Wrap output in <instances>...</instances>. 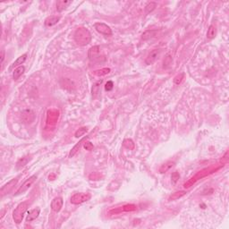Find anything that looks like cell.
Returning <instances> with one entry per match:
<instances>
[{"label":"cell","mask_w":229,"mask_h":229,"mask_svg":"<svg viewBox=\"0 0 229 229\" xmlns=\"http://www.w3.org/2000/svg\"><path fill=\"white\" fill-rule=\"evenodd\" d=\"M29 205H30V203L28 201H23L15 208V209L13 212V218H14V222L16 224H20L22 221L24 215L26 213V211L28 210Z\"/></svg>","instance_id":"7a4b0ae2"},{"label":"cell","mask_w":229,"mask_h":229,"mask_svg":"<svg viewBox=\"0 0 229 229\" xmlns=\"http://www.w3.org/2000/svg\"><path fill=\"white\" fill-rule=\"evenodd\" d=\"M63 204H64L63 198L62 197H56L51 202V208L55 212H59L61 210V208H63Z\"/></svg>","instance_id":"ba28073f"},{"label":"cell","mask_w":229,"mask_h":229,"mask_svg":"<svg viewBox=\"0 0 229 229\" xmlns=\"http://www.w3.org/2000/svg\"><path fill=\"white\" fill-rule=\"evenodd\" d=\"M88 139H89V137H88V136H87V137H83V138H82V140H81V141H80V142H79V143H77V144H76V145H75V146H74L72 149L71 152H70V154H69V157H73V156H74V155H75V154L78 152L79 150H80V149L82 148V144H83L84 143H86V141H87Z\"/></svg>","instance_id":"7c38bea8"},{"label":"cell","mask_w":229,"mask_h":229,"mask_svg":"<svg viewBox=\"0 0 229 229\" xmlns=\"http://www.w3.org/2000/svg\"><path fill=\"white\" fill-rule=\"evenodd\" d=\"M159 53H160V50L159 49H154L153 51H151L150 54L148 55V57H146V59H145V64H153V63L156 61V59H157V57H158Z\"/></svg>","instance_id":"9c48e42d"},{"label":"cell","mask_w":229,"mask_h":229,"mask_svg":"<svg viewBox=\"0 0 229 229\" xmlns=\"http://www.w3.org/2000/svg\"><path fill=\"white\" fill-rule=\"evenodd\" d=\"M17 181H18V179L17 178L13 179V180H11L10 182H8L7 185H5L3 186V187L1 188V195L4 196L5 194H7V193H9L10 190L16 185Z\"/></svg>","instance_id":"8fae6325"},{"label":"cell","mask_w":229,"mask_h":229,"mask_svg":"<svg viewBox=\"0 0 229 229\" xmlns=\"http://www.w3.org/2000/svg\"><path fill=\"white\" fill-rule=\"evenodd\" d=\"M216 34H217V29H216V26L214 24H211L209 25V27L208 29V32H207V38L208 40H212L216 37Z\"/></svg>","instance_id":"d6986e66"},{"label":"cell","mask_w":229,"mask_h":229,"mask_svg":"<svg viewBox=\"0 0 229 229\" xmlns=\"http://www.w3.org/2000/svg\"><path fill=\"white\" fill-rule=\"evenodd\" d=\"M157 33V30H146L144 33H143L142 39L144 40H150L151 38L155 37Z\"/></svg>","instance_id":"ac0fdd59"},{"label":"cell","mask_w":229,"mask_h":229,"mask_svg":"<svg viewBox=\"0 0 229 229\" xmlns=\"http://www.w3.org/2000/svg\"><path fill=\"white\" fill-rule=\"evenodd\" d=\"M73 39H74V41L77 43L79 46H86L91 40V34L89 31V30L81 27L75 30L73 34Z\"/></svg>","instance_id":"6da1fadb"},{"label":"cell","mask_w":229,"mask_h":229,"mask_svg":"<svg viewBox=\"0 0 229 229\" xmlns=\"http://www.w3.org/2000/svg\"><path fill=\"white\" fill-rule=\"evenodd\" d=\"M179 178H180V175H179L178 172H176V171L174 172L171 175L172 184H173V185H175V184H176V182L178 181Z\"/></svg>","instance_id":"83f0119b"},{"label":"cell","mask_w":229,"mask_h":229,"mask_svg":"<svg viewBox=\"0 0 229 229\" xmlns=\"http://www.w3.org/2000/svg\"><path fill=\"white\" fill-rule=\"evenodd\" d=\"M95 29L98 32H100V34L105 36H110L112 35V30L110 27L107 25L106 23L103 22H96L95 23Z\"/></svg>","instance_id":"8992f818"},{"label":"cell","mask_w":229,"mask_h":229,"mask_svg":"<svg viewBox=\"0 0 229 229\" xmlns=\"http://www.w3.org/2000/svg\"><path fill=\"white\" fill-rule=\"evenodd\" d=\"M86 132H87V128L86 127H82V128L79 129V130H77L75 132V137L76 138H80V137L84 135L86 133Z\"/></svg>","instance_id":"4316f807"},{"label":"cell","mask_w":229,"mask_h":229,"mask_svg":"<svg viewBox=\"0 0 229 229\" xmlns=\"http://www.w3.org/2000/svg\"><path fill=\"white\" fill-rule=\"evenodd\" d=\"M60 20V17L59 16H56V15H51L49 16L46 20H45V25L48 26V27H51V26H54L56 25L57 22Z\"/></svg>","instance_id":"5bb4252c"},{"label":"cell","mask_w":229,"mask_h":229,"mask_svg":"<svg viewBox=\"0 0 229 229\" xmlns=\"http://www.w3.org/2000/svg\"><path fill=\"white\" fill-rule=\"evenodd\" d=\"M26 58H27V54H23L22 56L18 57V58H17V59L14 61V63H13V64L10 66V70H11V69H13V68H14V67H16V68H17V67L21 66V64L25 62Z\"/></svg>","instance_id":"9a60e30c"},{"label":"cell","mask_w":229,"mask_h":229,"mask_svg":"<svg viewBox=\"0 0 229 229\" xmlns=\"http://www.w3.org/2000/svg\"><path fill=\"white\" fill-rule=\"evenodd\" d=\"M172 63V57H170V55L169 54H167L166 55V57H165V60H164V67L165 68H166L167 66H169Z\"/></svg>","instance_id":"f1b7e54d"},{"label":"cell","mask_w":229,"mask_h":229,"mask_svg":"<svg viewBox=\"0 0 229 229\" xmlns=\"http://www.w3.org/2000/svg\"><path fill=\"white\" fill-rule=\"evenodd\" d=\"M175 165V163L174 162H171V161H168V162H166V164H163L162 166H161V167L159 168V172L160 173H166V171H168L170 168H171L172 166Z\"/></svg>","instance_id":"7402d4cb"},{"label":"cell","mask_w":229,"mask_h":229,"mask_svg":"<svg viewBox=\"0 0 229 229\" xmlns=\"http://www.w3.org/2000/svg\"><path fill=\"white\" fill-rule=\"evenodd\" d=\"M21 119L26 124H30L35 120V113L30 109H25L21 112Z\"/></svg>","instance_id":"52a82bcc"},{"label":"cell","mask_w":229,"mask_h":229,"mask_svg":"<svg viewBox=\"0 0 229 229\" xmlns=\"http://www.w3.org/2000/svg\"><path fill=\"white\" fill-rule=\"evenodd\" d=\"M91 195L90 193H78L73 194L71 197V202L72 204L78 205V204H82L84 203L86 201L91 200Z\"/></svg>","instance_id":"277c9868"},{"label":"cell","mask_w":229,"mask_h":229,"mask_svg":"<svg viewBox=\"0 0 229 229\" xmlns=\"http://www.w3.org/2000/svg\"><path fill=\"white\" fill-rule=\"evenodd\" d=\"M102 83V80L100 82H95L92 86V90H91V92H92V96L94 98H96L100 92V85Z\"/></svg>","instance_id":"ffe728a7"},{"label":"cell","mask_w":229,"mask_h":229,"mask_svg":"<svg viewBox=\"0 0 229 229\" xmlns=\"http://www.w3.org/2000/svg\"><path fill=\"white\" fill-rule=\"evenodd\" d=\"M4 59H5V50L2 49L1 51V64L4 63Z\"/></svg>","instance_id":"d6a6232c"},{"label":"cell","mask_w":229,"mask_h":229,"mask_svg":"<svg viewBox=\"0 0 229 229\" xmlns=\"http://www.w3.org/2000/svg\"><path fill=\"white\" fill-rule=\"evenodd\" d=\"M24 71H25V67L22 66V65L19 66V67H17V68H15L14 72H13V79H14V81L18 80V79L20 78L21 75L23 74Z\"/></svg>","instance_id":"e0dca14e"},{"label":"cell","mask_w":229,"mask_h":229,"mask_svg":"<svg viewBox=\"0 0 229 229\" xmlns=\"http://www.w3.org/2000/svg\"><path fill=\"white\" fill-rule=\"evenodd\" d=\"M72 4V1L68 0H60L57 3V10L58 12H62L64 9H66L68 6Z\"/></svg>","instance_id":"2e32d148"},{"label":"cell","mask_w":229,"mask_h":229,"mask_svg":"<svg viewBox=\"0 0 229 229\" xmlns=\"http://www.w3.org/2000/svg\"><path fill=\"white\" fill-rule=\"evenodd\" d=\"M124 146L125 148L129 149V150H133L134 149V143L130 139H126V140L124 141Z\"/></svg>","instance_id":"cb8c5ba5"},{"label":"cell","mask_w":229,"mask_h":229,"mask_svg":"<svg viewBox=\"0 0 229 229\" xmlns=\"http://www.w3.org/2000/svg\"><path fill=\"white\" fill-rule=\"evenodd\" d=\"M29 161L28 157H21V159L17 162V168H21V167H23L25 165L27 164V162Z\"/></svg>","instance_id":"484cf974"},{"label":"cell","mask_w":229,"mask_h":229,"mask_svg":"<svg viewBox=\"0 0 229 229\" xmlns=\"http://www.w3.org/2000/svg\"><path fill=\"white\" fill-rule=\"evenodd\" d=\"M88 57L91 62L93 63H100L106 59V57L101 55L100 46H94L91 47L88 51Z\"/></svg>","instance_id":"3957f363"},{"label":"cell","mask_w":229,"mask_h":229,"mask_svg":"<svg viewBox=\"0 0 229 229\" xmlns=\"http://www.w3.org/2000/svg\"><path fill=\"white\" fill-rule=\"evenodd\" d=\"M40 212V209L39 208H33V209L30 210L28 212V215H27V217H26V221L31 222L33 221V220H35L36 218L39 217Z\"/></svg>","instance_id":"4fadbf2b"},{"label":"cell","mask_w":229,"mask_h":229,"mask_svg":"<svg viewBox=\"0 0 229 229\" xmlns=\"http://www.w3.org/2000/svg\"><path fill=\"white\" fill-rule=\"evenodd\" d=\"M84 148L86 150H91L93 149V144L90 142H87L84 143Z\"/></svg>","instance_id":"1f68e13d"},{"label":"cell","mask_w":229,"mask_h":229,"mask_svg":"<svg viewBox=\"0 0 229 229\" xmlns=\"http://www.w3.org/2000/svg\"><path fill=\"white\" fill-rule=\"evenodd\" d=\"M185 194V192H184V191H181V192H176V193H173L171 196H170V198H169V200H177L179 198H181L182 196H184Z\"/></svg>","instance_id":"d4e9b609"},{"label":"cell","mask_w":229,"mask_h":229,"mask_svg":"<svg viewBox=\"0 0 229 229\" xmlns=\"http://www.w3.org/2000/svg\"><path fill=\"white\" fill-rule=\"evenodd\" d=\"M157 7V4L155 2H150L147 4V6L145 7V13L146 14H150L152 11H154V9Z\"/></svg>","instance_id":"603a6c76"},{"label":"cell","mask_w":229,"mask_h":229,"mask_svg":"<svg viewBox=\"0 0 229 229\" xmlns=\"http://www.w3.org/2000/svg\"><path fill=\"white\" fill-rule=\"evenodd\" d=\"M36 179H37V175H31L29 179H27L23 184H22V185L16 191V193H15V195H19V194H21V193H25L27 190H29L31 185H33V183L36 181Z\"/></svg>","instance_id":"5b68a950"},{"label":"cell","mask_w":229,"mask_h":229,"mask_svg":"<svg viewBox=\"0 0 229 229\" xmlns=\"http://www.w3.org/2000/svg\"><path fill=\"white\" fill-rule=\"evenodd\" d=\"M110 68H102L100 70H96V71L93 72V74L96 75V76H99V77H103V76H106L107 74H108L110 72Z\"/></svg>","instance_id":"44dd1931"},{"label":"cell","mask_w":229,"mask_h":229,"mask_svg":"<svg viewBox=\"0 0 229 229\" xmlns=\"http://www.w3.org/2000/svg\"><path fill=\"white\" fill-rule=\"evenodd\" d=\"M183 78H184V73H182V74H180L178 76H176V77L175 78V80H174L175 83V84H179V83L182 82Z\"/></svg>","instance_id":"4dcf8cb0"},{"label":"cell","mask_w":229,"mask_h":229,"mask_svg":"<svg viewBox=\"0 0 229 229\" xmlns=\"http://www.w3.org/2000/svg\"><path fill=\"white\" fill-rule=\"evenodd\" d=\"M59 113L57 110H50L48 113V118H47V124H49L50 123L51 124H56L58 120V116H59Z\"/></svg>","instance_id":"30bf717a"},{"label":"cell","mask_w":229,"mask_h":229,"mask_svg":"<svg viewBox=\"0 0 229 229\" xmlns=\"http://www.w3.org/2000/svg\"><path fill=\"white\" fill-rule=\"evenodd\" d=\"M113 82H111V81H108L107 83H106V85H105V90L107 91H110L112 89H113Z\"/></svg>","instance_id":"f546056e"}]
</instances>
